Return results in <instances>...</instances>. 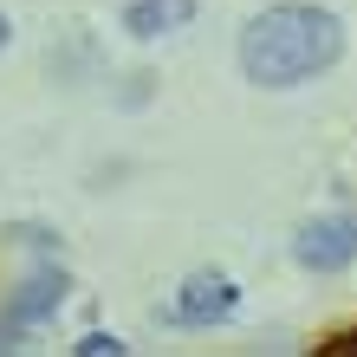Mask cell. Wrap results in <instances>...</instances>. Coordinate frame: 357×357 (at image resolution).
Returning a JSON list of instances; mask_svg holds the SVG:
<instances>
[{"label":"cell","mask_w":357,"mask_h":357,"mask_svg":"<svg viewBox=\"0 0 357 357\" xmlns=\"http://www.w3.org/2000/svg\"><path fill=\"white\" fill-rule=\"evenodd\" d=\"M338 52H344L338 13L305 7V0L254 13L247 33H241V72H247V85H266V91H292V85H305V78L331 72Z\"/></svg>","instance_id":"6da1fadb"},{"label":"cell","mask_w":357,"mask_h":357,"mask_svg":"<svg viewBox=\"0 0 357 357\" xmlns=\"http://www.w3.org/2000/svg\"><path fill=\"white\" fill-rule=\"evenodd\" d=\"M292 254H299V266L312 273H338L357 260V215H325V221H305L299 241H292Z\"/></svg>","instance_id":"7a4b0ae2"},{"label":"cell","mask_w":357,"mask_h":357,"mask_svg":"<svg viewBox=\"0 0 357 357\" xmlns=\"http://www.w3.org/2000/svg\"><path fill=\"white\" fill-rule=\"evenodd\" d=\"M59 305H66V273H59V266H39L33 280L7 299V312H0V338H13V331H26V325H46Z\"/></svg>","instance_id":"3957f363"},{"label":"cell","mask_w":357,"mask_h":357,"mask_svg":"<svg viewBox=\"0 0 357 357\" xmlns=\"http://www.w3.org/2000/svg\"><path fill=\"white\" fill-rule=\"evenodd\" d=\"M234 305H241V292H234V280H221V273H195V280L176 292V319L182 325H221V319H234Z\"/></svg>","instance_id":"277c9868"},{"label":"cell","mask_w":357,"mask_h":357,"mask_svg":"<svg viewBox=\"0 0 357 357\" xmlns=\"http://www.w3.org/2000/svg\"><path fill=\"white\" fill-rule=\"evenodd\" d=\"M195 20V0H130L123 7V33L130 39H162V33H182Z\"/></svg>","instance_id":"5b68a950"},{"label":"cell","mask_w":357,"mask_h":357,"mask_svg":"<svg viewBox=\"0 0 357 357\" xmlns=\"http://www.w3.org/2000/svg\"><path fill=\"white\" fill-rule=\"evenodd\" d=\"M130 344L123 338H111V331H91V338H78V357H123Z\"/></svg>","instance_id":"8992f818"},{"label":"cell","mask_w":357,"mask_h":357,"mask_svg":"<svg viewBox=\"0 0 357 357\" xmlns=\"http://www.w3.org/2000/svg\"><path fill=\"white\" fill-rule=\"evenodd\" d=\"M7 39H13V20H7V13H0V52H7Z\"/></svg>","instance_id":"52a82bcc"}]
</instances>
